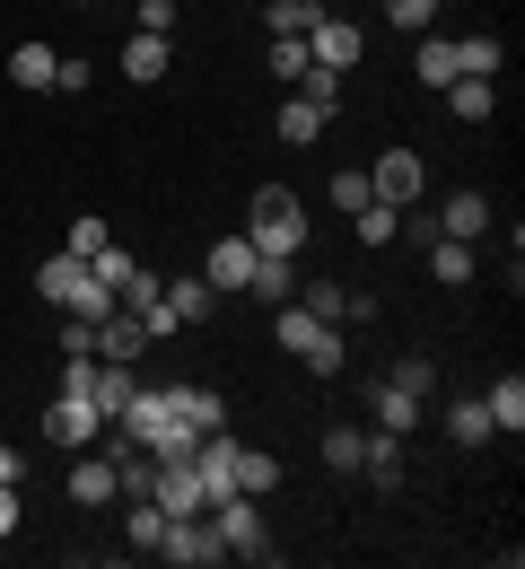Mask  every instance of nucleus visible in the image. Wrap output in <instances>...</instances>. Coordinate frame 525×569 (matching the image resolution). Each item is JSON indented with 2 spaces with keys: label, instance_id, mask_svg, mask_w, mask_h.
I'll return each instance as SVG.
<instances>
[{
  "label": "nucleus",
  "instance_id": "nucleus-1",
  "mask_svg": "<svg viewBox=\"0 0 525 569\" xmlns=\"http://www.w3.org/2000/svg\"><path fill=\"white\" fill-rule=\"evenodd\" d=\"M245 237H254V254H299V246H306V211H299V193L263 184V193H254V219H245Z\"/></svg>",
  "mask_w": 525,
  "mask_h": 569
},
{
  "label": "nucleus",
  "instance_id": "nucleus-2",
  "mask_svg": "<svg viewBox=\"0 0 525 569\" xmlns=\"http://www.w3.org/2000/svg\"><path fill=\"white\" fill-rule=\"evenodd\" d=\"M211 526H220V552H236V561H272V526H263V499H245V491L211 499Z\"/></svg>",
  "mask_w": 525,
  "mask_h": 569
},
{
  "label": "nucleus",
  "instance_id": "nucleus-3",
  "mask_svg": "<svg viewBox=\"0 0 525 569\" xmlns=\"http://www.w3.org/2000/svg\"><path fill=\"white\" fill-rule=\"evenodd\" d=\"M281 351H299L315 377H342V325H324V316H306L299 298L281 307Z\"/></svg>",
  "mask_w": 525,
  "mask_h": 569
},
{
  "label": "nucleus",
  "instance_id": "nucleus-4",
  "mask_svg": "<svg viewBox=\"0 0 525 569\" xmlns=\"http://www.w3.org/2000/svg\"><path fill=\"white\" fill-rule=\"evenodd\" d=\"M158 561H175V569H211V561H228V552H220V526H211V508H202V517H166V535H158Z\"/></svg>",
  "mask_w": 525,
  "mask_h": 569
},
{
  "label": "nucleus",
  "instance_id": "nucleus-5",
  "mask_svg": "<svg viewBox=\"0 0 525 569\" xmlns=\"http://www.w3.org/2000/svg\"><path fill=\"white\" fill-rule=\"evenodd\" d=\"M97 429H105V412H97V403H88V395H53V412H44V438H53V447H97Z\"/></svg>",
  "mask_w": 525,
  "mask_h": 569
},
{
  "label": "nucleus",
  "instance_id": "nucleus-6",
  "mask_svg": "<svg viewBox=\"0 0 525 569\" xmlns=\"http://www.w3.org/2000/svg\"><path fill=\"white\" fill-rule=\"evenodd\" d=\"M360 44H368V36H360L351 18H333V9L306 27V62H324V71H351V62H360Z\"/></svg>",
  "mask_w": 525,
  "mask_h": 569
},
{
  "label": "nucleus",
  "instance_id": "nucleus-7",
  "mask_svg": "<svg viewBox=\"0 0 525 569\" xmlns=\"http://www.w3.org/2000/svg\"><path fill=\"white\" fill-rule=\"evenodd\" d=\"M421 184H430V176H421V158H412V149H385V158L368 167V193H376V202H394V211H403V202H421Z\"/></svg>",
  "mask_w": 525,
  "mask_h": 569
},
{
  "label": "nucleus",
  "instance_id": "nucleus-8",
  "mask_svg": "<svg viewBox=\"0 0 525 569\" xmlns=\"http://www.w3.org/2000/svg\"><path fill=\"white\" fill-rule=\"evenodd\" d=\"M254 263H263V254H254V237L236 228V237H220V246H211L202 281H211V289H245V281H254Z\"/></svg>",
  "mask_w": 525,
  "mask_h": 569
},
{
  "label": "nucleus",
  "instance_id": "nucleus-9",
  "mask_svg": "<svg viewBox=\"0 0 525 569\" xmlns=\"http://www.w3.org/2000/svg\"><path fill=\"white\" fill-rule=\"evenodd\" d=\"M141 351H150V325H141L132 307H114V316L97 325V359H123V368H132Z\"/></svg>",
  "mask_w": 525,
  "mask_h": 569
},
{
  "label": "nucleus",
  "instance_id": "nucleus-10",
  "mask_svg": "<svg viewBox=\"0 0 525 569\" xmlns=\"http://www.w3.org/2000/svg\"><path fill=\"white\" fill-rule=\"evenodd\" d=\"M166 403H175V421L193 429V438H211V429H228V403L211 395V386H166Z\"/></svg>",
  "mask_w": 525,
  "mask_h": 569
},
{
  "label": "nucleus",
  "instance_id": "nucleus-11",
  "mask_svg": "<svg viewBox=\"0 0 525 569\" xmlns=\"http://www.w3.org/2000/svg\"><path fill=\"white\" fill-rule=\"evenodd\" d=\"M62 491H71L79 508H105V499H114V456H88V447H79V465H71Z\"/></svg>",
  "mask_w": 525,
  "mask_h": 569
},
{
  "label": "nucleus",
  "instance_id": "nucleus-12",
  "mask_svg": "<svg viewBox=\"0 0 525 569\" xmlns=\"http://www.w3.org/2000/svg\"><path fill=\"white\" fill-rule=\"evenodd\" d=\"M491 202H482V193H455L447 211H438V237H455V246H473V237H491Z\"/></svg>",
  "mask_w": 525,
  "mask_h": 569
},
{
  "label": "nucleus",
  "instance_id": "nucleus-13",
  "mask_svg": "<svg viewBox=\"0 0 525 569\" xmlns=\"http://www.w3.org/2000/svg\"><path fill=\"white\" fill-rule=\"evenodd\" d=\"M132 395H141V377H132V368H123V359H97V386H88V403H97V412H105V421H114V412H123V403H132Z\"/></svg>",
  "mask_w": 525,
  "mask_h": 569
},
{
  "label": "nucleus",
  "instance_id": "nucleus-14",
  "mask_svg": "<svg viewBox=\"0 0 525 569\" xmlns=\"http://www.w3.org/2000/svg\"><path fill=\"white\" fill-rule=\"evenodd\" d=\"M245 289H254V298H272V307H290V298H299V254H263Z\"/></svg>",
  "mask_w": 525,
  "mask_h": 569
},
{
  "label": "nucleus",
  "instance_id": "nucleus-15",
  "mask_svg": "<svg viewBox=\"0 0 525 569\" xmlns=\"http://www.w3.org/2000/svg\"><path fill=\"white\" fill-rule=\"evenodd\" d=\"M290 97H306V106H315V114L333 123V114H342V71H324V62H306V71L290 79Z\"/></svg>",
  "mask_w": 525,
  "mask_h": 569
},
{
  "label": "nucleus",
  "instance_id": "nucleus-16",
  "mask_svg": "<svg viewBox=\"0 0 525 569\" xmlns=\"http://www.w3.org/2000/svg\"><path fill=\"white\" fill-rule=\"evenodd\" d=\"M211 307H220L211 281H166V316H175V325H211Z\"/></svg>",
  "mask_w": 525,
  "mask_h": 569
},
{
  "label": "nucleus",
  "instance_id": "nucleus-17",
  "mask_svg": "<svg viewBox=\"0 0 525 569\" xmlns=\"http://www.w3.org/2000/svg\"><path fill=\"white\" fill-rule=\"evenodd\" d=\"M360 465H368L376 491H394V482H403V438H394V429H376L368 447H360Z\"/></svg>",
  "mask_w": 525,
  "mask_h": 569
},
{
  "label": "nucleus",
  "instance_id": "nucleus-18",
  "mask_svg": "<svg viewBox=\"0 0 525 569\" xmlns=\"http://www.w3.org/2000/svg\"><path fill=\"white\" fill-rule=\"evenodd\" d=\"M482 412H491V429H508V438H517V429H525V377H499V386L482 395Z\"/></svg>",
  "mask_w": 525,
  "mask_h": 569
},
{
  "label": "nucleus",
  "instance_id": "nucleus-19",
  "mask_svg": "<svg viewBox=\"0 0 525 569\" xmlns=\"http://www.w3.org/2000/svg\"><path fill=\"white\" fill-rule=\"evenodd\" d=\"M236 491H245V499L281 491V456H263V447H236Z\"/></svg>",
  "mask_w": 525,
  "mask_h": 569
},
{
  "label": "nucleus",
  "instance_id": "nucleus-20",
  "mask_svg": "<svg viewBox=\"0 0 525 569\" xmlns=\"http://www.w3.org/2000/svg\"><path fill=\"white\" fill-rule=\"evenodd\" d=\"M447 106H455V123H491L499 88H491V79H447Z\"/></svg>",
  "mask_w": 525,
  "mask_h": 569
},
{
  "label": "nucleus",
  "instance_id": "nucleus-21",
  "mask_svg": "<svg viewBox=\"0 0 525 569\" xmlns=\"http://www.w3.org/2000/svg\"><path fill=\"white\" fill-rule=\"evenodd\" d=\"M53 62H62V53H53V44H36V36H27L18 53H9V71H18V88H53Z\"/></svg>",
  "mask_w": 525,
  "mask_h": 569
},
{
  "label": "nucleus",
  "instance_id": "nucleus-22",
  "mask_svg": "<svg viewBox=\"0 0 525 569\" xmlns=\"http://www.w3.org/2000/svg\"><path fill=\"white\" fill-rule=\"evenodd\" d=\"M376 429H421V395H403V386H376Z\"/></svg>",
  "mask_w": 525,
  "mask_h": 569
},
{
  "label": "nucleus",
  "instance_id": "nucleus-23",
  "mask_svg": "<svg viewBox=\"0 0 525 569\" xmlns=\"http://www.w3.org/2000/svg\"><path fill=\"white\" fill-rule=\"evenodd\" d=\"M412 71H421V88H447V79H455V44H447V36H421Z\"/></svg>",
  "mask_w": 525,
  "mask_h": 569
},
{
  "label": "nucleus",
  "instance_id": "nucleus-24",
  "mask_svg": "<svg viewBox=\"0 0 525 569\" xmlns=\"http://www.w3.org/2000/svg\"><path fill=\"white\" fill-rule=\"evenodd\" d=\"M447 438H455V447H482V438H491V412H482V395L447 403Z\"/></svg>",
  "mask_w": 525,
  "mask_h": 569
},
{
  "label": "nucleus",
  "instance_id": "nucleus-25",
  "mask_svg": "<svg viewBox=\"0 0 525 569\" xmlns=\"http://www.w3.org/2000/svg\"><path fill=\"white\" fill-rule=\"evenodd\" d=\"M123 79H166V36H132L123 44Z\"/></svg>",
  "mask_w": 525,
  "mask_h": 569
},
{
  "label": "nucleus",
  "instance_id": "nucleus-26",
  "mask_svg": "<svg viewBox=\"0 0 525 569\" xmlns=\"http://www.w3.org/2000/svg\"><path fill=\"white\" fill-rule=\"evenodd\" d=\"M351 228H360V246H394V237H403V211H394V202H368V211H351Z\"/></svg>",
  "mask_w": 525,
  "mask_h": 569
},
{
  "label": "nucleus",
  "instance_id": "nucleus-27",
  "mask_svg": "<svg viewBox=\"0 0 525 569\" xmlns=\"http://www.w3.org/2000/svg\"><path fill=\"white\" fill-rule=\"evenodd\" d=\"M499 71V36H464L455 44V79H491Z\"/></svg>",
  "mask_w": 525,
  "mask_h": 569
},
{
  "label": "nucleus",
  "instance_id": "nucleus-28",
  "mask_svg": "<svg viewBox=\"0 0 525 569\" xmlns=\"http://www.w3.org/2000/svg\"><path fill=\"white\" fill-rule=\"evenodd\" d=\"M263 18H272V36H306V27L324 18V0H272Z\"/></svg>",
  "mask_w": 525,
  "mask_h": 569
},
{
  "label": "nucleus",
  "instance_id": "nucleus-29",
  "mask_svg": "<svg viewBox=\"0 0 525 569\" xmlns=\"http://www.w3.org/2000/svg\"><path fill=\"white\" fill-rule=\"evenodd\" d=\"M430 272H438V281H473V246H455V237H430Z\"/></svg>",
  "mask_w": 525,
  "mask_h": 569
},
{
  "label": "nucleus",
  "instance_id": "nucleus-30",
  "mask_svg": "<svg viewBox=\"0 0 525 569\" xmlns=\"http://www.w3.org/2000/svg\"><path fill=\"white\" fill-rule=\"evenodd\" d=\"M123 535H132V552H158V535H166V508H158V499H132V526H123Z\"/></svg>",
  "mask_w": 525,
  "mask_h": 569
},
{
  "label": "nucleus",
  "instance_id": "nucleus-31",
  "mask_svg": "<svg viewBox=\"0 0 525 569\" xmlns=\"http://www.w3.org/2000/svg\"><path fill=\"white\" fill-rule=\"evenodd\" d=\"M315 132H324V114H315L306 97H290V106H281V141H290V149H306Z\"/></svg>",
  "mask_w": 525,
  "mask_h": 569
},
{
  "label": "nucleus",
  "instance_id": "nucleus-32",
  "mask_svg": "<svg viewBox=\"0 0 525 569\" xmlns=\"http://www.w3.org/2000/svg\"><path fill=\"white\" fill-rule=\"evenodd\" d=\"M360 447H368L360 429H324V465H333V473H360Z\"/></svg>",
  "mask_w": 525,
  "mask_h": 569
},
{
  "label": "nucleus",
  "instance_id": "nucleus-33",
  "mask_svg": "<svg viewBox=\"0 0 525 569\" xmlns=\"http://www.w3.org/2000/svg\"><path fill=\"white\" fill-rule=\"evenodd\" d=\"M447 0H385V18L403 27V36H430V18H438Z\"/></svg>",
  "mask_w": 525,
  "mask_h": 569
},
{
  "label": "nucleus",
  "instance_id": "nucleus-34",
  "mask_svg": "<svg viewBox=\"0 0 525 569\" xmlns=\"http://www.w3.org/2000/svg\"><path fill=\"white\" fill-rule=\"evenodd\" d=\"M97 246H114V237H105V219H97V211H79V219H71V254H79V263H88Z\"/></svg>",
  "mask_w": 525,
  "mask_h": 569
},
{
  "label": "nucleus",
  "instance_id": "nucleus-35",
  "mask_svg": "<svg viewBox=\"0 0 525 569\" xmlns=\"http://www.w3.org/2000/svg\"><path fill=\"white\" fill-rule=\"evenodd\" d=\"M333 202H342V211H368V202H376L368 176H360V167H342V176H333Z\"/></svg>",
  "mask_w": 525,
  "mask_h": 569
},
{
  "label": "nucleus",
  "instance_id": "nucleus-36",
  "mask_svg": "<svg viewBox=\"0 0 525 569\" xmlns=\"http://www.w3.org/2000/svg\"><path fill=\"white\" fill-rule=\"evenodd\" d=\"M272 71H281V79L306 71V36H272Z\"/></svg>",
  "mask_w": 525,
  "mask_h": 569
},
{
  "label": "nucleus",
  "instance_id": "nucleus-37",
  "mask_svg": "<svg viewBox=\"0 0 525 569\" xmlns=\"http://www.w3.org/2000/svg\"><path fill=\"white\" fill-rule=\"evenodd\" d=\"M385 386H403V395H430V359H394V377Z\"/></svg>",
  "mask_w": 525,
  "mask_h": 569
},
{
  "label": "nucleus",
  "instance_id": "nucleus-38",
  "mask_svg": "<svg viewBox=\"0 0 525 569\" xmlns=\"http://www.w3.org/2000/svg\"><path fill=\"white\" fill-rule=\"evenodd\" d=\"M132 9H141V36H166V27H175V0H132Z\"/></svg>",
  "mask_w": 525,
  "mask_h": 569
},
{
  "label": "nucleus",
  "instance_id": "nucleus-39",
  "mask_svg": "<svg viewBox=\"0 0 525 569\" xmlns=\"http://www.w3.org/2000/svg\"><path fill=\"white\" fill-rule=\"evenodd\" d=\"M62 351H79V359H97V325H88V316H71V325H62Z\"/></svg>",
  "mask_w": 525,
  "mask_h": 569
},
{
  "label": "nucleus",
  "instance_id": "nucleus-40",
  "mask_svg": "<svg viewBox=\"0 0 525 569\" xmlns=\"http://www.w3.org/2000/svg\"><path fill=\"white\" fill-rule=\"evenodd\" d=\"M18 535V482H0V543Z\"/></svg>",
  "mask_w": 525,
  "mask_h": 569
},
{
  "label": "nucleus",
  "instance_id": "nucleus-41",
  "mask_svg": "<svg viewBox=\"0 0 525 569\" xmlns=\"http://www.w3.org/2000/svg\"><path fill=\"white\" fill-rule=\"evenodd\" d=\"M0 482H18V447H0Z\"/></svg>",
  "mask_w": 525,
  "mask_h": 569
},
{
  "label": "nucleus",
  "instance_id": "nucleus-42",
  "mask_svg": "<svg viewBox=\"0 0 525 569\" xmlns=\"http://www.w3.org/2000/svg\"><path fill=\"white\" fill-rule=\"evenodd\" d=\"M71 9H97V0H71Z\"/></svg>",
  "mask_w": 525,
  "mask_h": 569
}]
</instances>
